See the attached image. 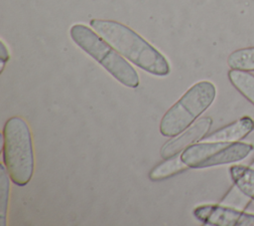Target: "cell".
<instances>
[{"mask_svg":"<svg viewBox=\"0 0 254 226\" xmlns=\"http://www.w3.org/2000/svg\"><path fill=\"white\" fill-rule=\"evenodd\" d=\"M89 25L121 56L141 70L158 77L170 74L168 59L130 27L105 19H92Z\"/></svg>","mask_w":254,"mask_h":226,"instance_id":"6da1fadb","label":"cell"},{"mask_svg":"<svg viewBox=\"0 0 254 226\" xmlns=\"http://www.w3.org/2000/svg\"><path fill=\"white\" fill-rule=\"evenodd\" d=\"M3 163L11 181L25 186L34 173V147L27 121L21 116L10 117L2 131Z\"/></svg>","mask_w":254,"mask_h":226,"instance_id":"7a4b0ae2","label":"cell"},{"mask_svg":"<svg viewBox=\"0 0 254 226\" xmlns=\"http://www.w3.org/2000/svg\"><path fill=\"white\" fill-rule=\"evenodd\" d=\"M69 36L82 51L123 86L132 89L139 86V75L133 66L92 28L84 24H74L69 29Z\"/></svg>","mask_w":254,"mask_h":226,"instance_id":"3957f363","label":"cell"},{"mask_svg":"<svg viewBox=\"0 0 254 226\" xmlns=\"http://www.w3.org/2000/svg\"><path fill=\"white\" fill-rule=\"evenodd\" d=\"M216 88L209 81H200L192 85L163 115L160 132L174 137L191 125L214 102Z\"/></svg>","mask_w":254,"mask_h":226,"instance_id":"277c9868","label":"cell"},{"mask_svg":"<svg viewBox=\"0 0 254 226\" xmlns=\"http://www.w3.org/2000/svg\"><path fill=\"white\" fill-rule=\"evenodd\" d=\"M254 149V145L242 141H201L184 149L182 160L190 168H208L239 162Z\"/></svg>","mask_w":254,"mask_h":226,"instance_id":"5b68a950","label":"cell"},{"mask_svg":"<svg viewBox=\"0 0 254 226\" xmlns=\"http://www.w3.org/2000/svg\"><path fill=\"white\" fill-rule=\"evenodd\" d=\"M203 224L213 226H254V214L223 204H202L192 211Z\"/></svg>","mask_w":254,"mask_h":226,"instance_id":"8992f818","label":"cell"},{"mask_svg":"<svg viewBox=\"0 0 254 226\" xmlns=\"http://www.w3.org/2000/svg\"><path fill=\"white\" fill-rule=\"evenodd\" d=\"M211 125L212 118L210 116H203L197 119L183 132L166 142L161 149V156L163 158H168L176 155L194 142L201 140L208 133Z\"/></svg>","mask_w":254,"mask_h":226,"instance_id":"52a82bcc","label":"cell"},{"mask_svg":"<svg viewBox=\"0 0 254 226\" xmlns=\"http://www.w3.org/2000/svg\"><path fill=\"white\" fill-rule=\"evenodd\" d=\"M254 130V119L250 116H241L238 119L206 134L201 141L235 142L245 138Z\"/></svg>","mask_w":254,"mask_h":226,"instance_id":"ba28073f","label":"cell"},{"mask_svg":"<svg viewBox=\"0 0 254 226\" xmlns=\"http://www.w3.org/2000/svg\"><path fill=\"white\" fill-rule=\"evenodd\" d=\"M188 168V165L178 154L165 158L163 162L157 164L149 173V178L153 181L170 178Z\"/></svg>","mask_w":254,"mask_h":226,"instance_id":"9c48e42d","label":"cell"},{"mask_svg":"<svg viewBox=\"0 0 254 226\" xmlns=\"http://www.w3.org/2000/svg\"><path fill=\"white\" fill-rule=\"evenodd\" d=\"M227 76L231 85L254 106V75L251 72L231 69Z\"/></svg>","mask_w":254,"mask_h":226,"instance_id":"30bf717a","label":"cell"},{"mask_svg":"<svg viewBox=\"0 0 254 226\" xmlns=\"http://www.w3.org/2000/svg\"><path fill=\"white\" fill-rule=\"evenodd\" d=\"M229 174L233 184L254 200V168L236 164L229 168Z\"/></svg>","mask_w":254,"mask_h":226,"instance_id":"8fae6325","label":"cell"},{"mask_svg":"<svg viewBox=\"0 0 254 226\" xmlns=\"http://www.w3.org/2000/svg\"><path fill=\"white\" fill-rule=\"evenodd\" d=\"M227 65L230 69L253 72L254 47H247L233 51L227 57Z\"/></svg>","mask_w":254,"mask_h":226,"instance_id":"7c38bea8","label":"cell"},{"mask_svg":"<svg viewBox=\"0 0 254 226\" xmlns=\"http://www.w3.org/2000/svg\"><path fill=\"white\" fill-rule=\"evenodd\" d=\"M9 174L8 171L3 164H1V172H0V225H6V216L8 209V201H9Z\"/></svg>","mask_w":254,"mask_h":226,"instance_id":"4fadbf2b","label":"cell"},{"mask_svg":"<svg viewBox=\"0 0 254 226\" xmlns=\"http://www.w3.org/2000/svg\"><path fill=\"white\" fill-rule=\"evenodd\" d=\"M251 198L242 192L235 184L227 191L224 197L221 199V204L230 206L233 208L244 210L251 202Z\"/></svg>","mask_w":254,"mask_h":226,"instance_id":"5bb4252c","label":"cell"},{"mask_svg":"<svg viewBox=\"0 0 254 226\" xmlns=\"http://www.w3.org/2000/svg\"><path fill=\"white\" fill-rule=\"evenodd\" d=\"M0 59H1V70L4 68V64L9 60V51L6 48L3 41H1V50H0Z\"/></svg>","mask_w":254,"mask_h":226,"instance_id":"9a60e30c","label":"cell"},{"mask_svg":"<svg viewBox=\"0 0 254 226\" xmlns=\"http://www.w3.org/2000/svg\"><path fill=\"white\" fill-rule=\"evenodd\" d=\"M249 166H250V167H252V168H254V160L250 163V165H249Z\"/></svg>","mask_w":254,"mask_h":226,"instance_id":"2e32d148","label":"cell"}]
</instances>
